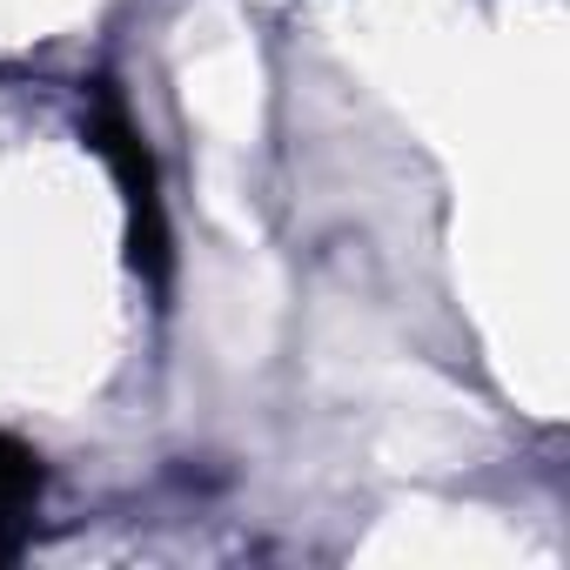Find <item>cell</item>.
Returning a JSON list of instances; mask_svg holds the SVG:
<instances>
[{
	"label": "cell",
	"mask_w": 570,
	"mask_h": 570,
	"mask_svg": "<svg viewBox=\"0 0 570 570\" xmlns=\"http://www.w3.org/2000/svg\"><path fill=\"white\" fill-rule=\"evenodd\" d=\"M88 148L115 168V188H121V208H128V262L155 289H168L175 235H168V202H161V161H155L141 121L128 115V95H121L115 75L88 81Z\"/></svg>",
	"instance_id": "obj_1"
},
{
	"label": "cell",
	"mask_w": 570,
	"mask_h": 570,
	"mask_svg": "<svg viewBox=\"0 0 570 570\" xmlns=\"http://www.w3.org/2000/svg\"><path fill=\"white\" fill-rule=\"evenodd\" d=\"M41 483H48L41 456H35L21 436L0 430V523H21V517L41 503Z\"/></svg>",
	"instance_id": "obj_2"
}]
</instances>
